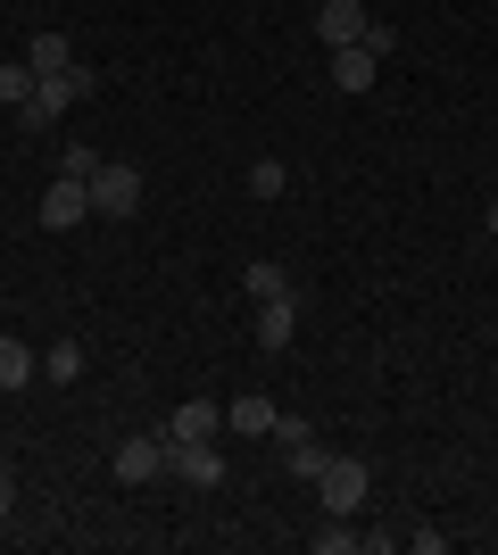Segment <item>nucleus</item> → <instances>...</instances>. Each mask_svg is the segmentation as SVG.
Listing matches in <instances>:
<instances>
[{
    "label": "nucleus",
    "mask_w": 498,
    "mask_h": 555,
    "mask_svg": "<svg viewBox=\"0 0 498 555\" xmlns=\"http://www.w3.org/2000/svg\"><path fill=\"white\" fill-rule=\"evenodd\" d=\"M92 92H100V75H92V67L42 75V83H34V92L17 100V125H25V133H50V125H59V116H67L75 100H92Z\"/></svg>",
    "instance_id": "1"
},
{
    "label": "nucleus",
    "mask_w": 498,
    "mask_h": 555,
    "mask_svg": "<svg viewBox=\"0 0 498 555\" xmlns=\"http://www.w3.org/2000/svg\"><path fill=\"white\" fill-rule=\"evenodd\" d=\"M133 208H142V166L108 158V166L92 175V216H117V224H125Z\"/></svg>",
    "instance_id": "2"
},
{
    "label": "nucleus",
    "mask_w": 498,
    "mask_h": 555,
    "mask_svg": "<svg viewBox=\"0 0 498 555\" xmlns=\"http://www.w3.org/2000/svg\"><path fill=\"white\" fill-rule=\"evenodd\" d=\"M266 440L283 448V473L291 481H316V473H324V448H316V431L299 415H274V431H266Z\"/></svg>",
    "instance_id": "3"
},
{
    "label": "nucleus",
    "mask_w": 498,
    "mask_h": 555,
    "mask_svg": "<svg viewBox=\"0 0 498 555\" xmlns=\"http://www.w3.org/2000/svg\"><path fill=\"white\" fill-rule=\"evenodd\" d=\"M316 498H324L332 514H357V506H366V464H357V456H324V473H316Z\"/></svg>",
    "instance_id": "4"
},
{
    "label": "nucleus",
    "mask_w": 498,
    "mask_h": 555,
    "mask_svg": "<svg viewBox=\"0 0 498 555\" xmlns=\"http://www.w3.org/2000/svg\"><path fill=\"white\" fill-rule=\"evenodd\" d=\"M92 216V183H75V175H59V183L42 191V232H75Z\"/></svg>",
    "instance_id": "5"
},
{
    "label": "nucleus",
    "mask_w": 498,
    "mask_h": 555,
    "mask_svg": "<svg viewBox=\"0 0 498 555\" xmlns=\"http://www.w3.org/2000/svg\"><path fill=\"white\" fill-rule=\"evenodd\" d=\"M166 464H175L191 489H216V481H225V448H216V440H175V448H166Z\"/></svg>",
    "instance_id": "6"
},
{
    "label": "nucleus",
    "mask_w": 498,
    "mask_h": 555,
    "mask_svg": "<svg viewBox=\"0 0 498 555\" xmlns=\"http://www.w3.org/2000/svg\"><path fill=\"white\" fill-rule=\"evenodd\" d=\"M216 431H225V406H216V398H183V406L166 415V448L175 440H216Z\"/></svg>",
    "instance_id": "7"
},
{
    "label": "nucleus",
    "mask_w": 498,
    "mask_h": 555,
    "mask_svg": "<svg viewBox=\"0 0 498 555\" xmlns=\"http://www.w3.org/2000/svg\"><path fill=\"white\" fill-rule=\"evenodd\" d=\"M366 0H324L316 9V34H324V50H341V42H366Z\"/></svg>",
    "instance_id": "8"
},
{
    "label": "nucleus",
    "mask_w": 498,
    "mask_h": 555,
    "mask_svg": "<svg viewBox=\"0 0 498 555\" xmlns=\"http://www.w3.org/2000/svg\"><path fill=\"white\" fill-rule=\"evenodd\" d=\"M150 473H166V431H142V440H117V481H150Z\"/></svg>",
    "instance_id": "9"
},
{
    "label": "nucleus",
    "mask_w": 498,
    "mask_h": 555,
    "mask_svg": "<svg viewBox=\"0 0 498 555\" xmlns=\"http://www.w3.org/2000/svg\"><path fill=\"white\" fill-rule=\"evenodd\" d=\"M374 75H382V50H366V42L332 50V83H341V92H374Z\"/></svg>",
    "instance_id": "10"
},
{
    "label": "nucleus",
    "mask_w": 498,
    "mask_h": 555,
    "mask_svg": "<svg viewBox=\"0 0 498 555\" xmlns=\"http://www.w3.org/2000/svg\"><path fill=\"white\" fill-rule=\"evenodd\" d=\"M291 340H299V291L258 299V348H291Z\"/></svg>",
    "instance_id": "11"
},
{
    "label": "nucleus",
    "mask_w": 498,
    "mask_h": 555,
    "mask_svg": "<svg viewBox=\"0 0 498 555\" xmlns=\"http://www.w3.org/2000/svg\"><path fill=\"white\" fill-rule=\"evenodd\" d=\"M25 67H34V75H67L75 42H67V34H34V42H25Z\"/></svg>",
    "instance_id": "12"
},
{
    "label": "nucleus",
    "mask_w": 498,
    "mask_h": 555,
    "mask_svg": "<svg viewBox=\"0 0 498 555\" xmlns=\"http://www.w3.org/2000/svg\"><path fill=\"white\" fill-rule=\"evenodd\" d=\"M34 373H42V357H34L25 340H9V332H0V390H25Z\"/></svg>",
    "instance_id": "13"
},
{
    "label": "nucleus",
    "mask_w": 498,
    "mask_h": 555,
    "mask_svg": "<svg viewBox=\"0 0 498 555\" xmlns=\"http://www.w3.org/2000/svg\"><path fill=\"white\" fill-rule=\"evenodd\" d=\"M241 291H250V299H283L291 274L274 266V257H250V266H241Z\"/></svg>",
    "instance_id": "14"
},
{
    "label": "nucleus",
    "mask_w": 498,
    "mask_h": 555,
    "mask_svg": "<svg viewBox=\"0 0 498 555\" xmlns=\"http://www.w3.org/2000/svg\"><path fill=\"white\" fill-rule=\"evenodd\" d=\"M225 431L258 440V431H274V406H266V398H233V406H225Z\"/></svg>",
    "instance_id": "15"
},
{
    "label": "nucleus",
    "mask_w": 498,
    "mask_h": 555,
    "mask_svg": "<svg viewBox=\"0 0 498 555\" xmlns=\"http://www.w3.org/2000/svg\"><path fill=\"white\" fill-rule=\"evenodd\" d=\"M283 191H291L283 158H250V199H283Z\"/></svg>",
    "instance_id": "16"
},
{
    "label": "nucleus",
    "mask_w": 498,
    "mask_h": 555,
    "mask_svg": "<svg viewBox=\"0 0 498 555\" xmlns=\"http://www.w3.org/2000/svg\"><path fill=\"white\" fill-rule=\"evenodd\" d=\"M42 373H50V382H75V373H84V348H75V340H50Z\"/></svg>",
    "instance_id": "17"
},
{
    "label": "nucleus",
    "mask_w": 498,
    "mask_h": 555,
    "mask_svg": "<svg viewBox=\"0 0 498 555\" xmlns=\"http://www.w3.org/2000/svg\"><path fill=\"white\" fill-rule=\"evenodd\" d=\"M34 83H42V75L25 67V59H9V67H0V100H9V108H17V100L34 92Z\"/></svg>",
    "instance_id": "18"
},
{
    "label": "nucleus",
    "mask_w": 498,
    "mask_h": 555,
    "mask_svg": "<svg viewBox=\"0 0 498 555\" xmlns=\"http://www.w3.org/2000/svg\"><path fill=\"white\" fill-rule=\"evenodd\" d=\"M100 166H108V158H100V150H67V166H59V175H75V183H92Z\"/></svg>",
    "instance_id": "19"
},
{
    "label": "nucleus",
    "mask_w": 498,
    "mask_h": 555,
    "mask_svg": "<svg viewBox=\"0 0 498 555\" xmlns=\"http://www.w3.org/2000/svg\"><path fill=\"white\" fill-rule=\"evenodd\" d=\"M349 547H366V531H316V555H349Z\"/></svg>",
    "instance_id": "20"
},
{
    "label": "nucleus",
    "mask_w": 498,
    "mask_h": 555,
    "mask_svg": "<svg viewBox=\"0 0 498 555\" xmlns=\"http://www.w3.org/2000/svg\"><path fill=\"white\" fill-rule=\"evenodd\" d=\"M9 506H17V481H9V464H0V522H9Z\"/></svg>",
    "instance_id": "21"
},
{
    "label": "nucleus",
    "mask_w": 498,
    "mask_h": 555,
    "mask_svg": "<svg viewBox=\"0 0 498 555\" xmlns=\"http://www.w3.org/2000/svg\"><path fill=\"white\" fill-rule=\"evenodd\" d=\"M490 232H498V199H490Z\"/></svg>",
    "instance_id": "22"
}]
</instances>
